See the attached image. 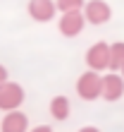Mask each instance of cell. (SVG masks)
<instances>
[{
  "mask_svg": "<svg viewBox=\"0 0 124 132\" xmlns=\"http://www.w3.org/2000/svg\"><path fill=\"white\" fill-rule=\"evenodd\" d=\"M79 132H100V130H98V127H93V125H88V127H81Z\"/></svg>",
  "mask_w": 124,
  "mask_h": 132,
  "instance_id": "cell-14",
  "label": "cell"
},
{
  "mask_svg": "<svg viewBox=\"0 0 124 132\" xmlns=\"http://www.w3.org/2000/svg\"><path fill=\"white\" fill-rule=\"evenodd\" d=\"M122 77H124V67H122Z\"/></svg>",
  "mask_w": 124,
  "mask_h": 132,
  "instance_id": "cell-15",
  "label": "cell"
},
{
  "mask_svg": "<svg viewBox=\"0 0 124 132\" xmlns=\"http://www.w3.org/2000/svg\"><path fill=\"white\" fill-rule=\"evenodd\" d=\"M5 82H10V79H7V67H5V65H0V87H3Z\"/></svg>",
  "mask_w": 124,
  "mask_h": 132,
  "instance_id": "cell-12",
  "label": "cell"
},
{
  "mask_svg": "<svg viewBox=\"0 0 124 132\" xmlns=\"http://www.w3.org/2000/svg\"><path fill=\"white\" fill-rule=\"evenodd\" d=\"M124 67V41L110 43V72H122Z\"/></svg>",
  "mask_w": 124,
  "mask_h": 132,
  "instance_id": "cell-10",
  "label": "cell"
},
{
  "mask_svg": "<svg viewBox=\"0 0 124 132\" xmlns=\"http://www.w3.org/2000/svg\"><path fill=\"white\" fill-rule=\"evenodd\" d=\"M57 12L55 0H29V14L36 22H50Z\"/></svg>",
  "mask_w": 124,
  "mask_h": 132,
  "instance_id": "cell-7",
  "label": "cell"
},
{
  "mask_svg": "<svg viewBox=\"0 0 124 132\" xmlns=\"http://www.w3.org/2000/svg\"><path fill=\"white\" fill-rule=\"evenodd\" d=\"M86 65L88 70H96V72L110 70V43H105V41L93 43L86 51Z\"/></svg>",
  "mask_w": 124,
  "mask_h": 132,
  "instance_id": "cell-3",
  "label": "cell"
},
{
  "mask_svg": "<svg viewBox=\"0 0 124 132\" xmlns=\"http://www.w3.org/2000/svg\"><path fill=\"white\" fill-rule=\"evenodd\" d=\"M57 3V10L65 14V12H79V10H84V0H55Z\"/></svg>",
  "mask_w": 124,
  "mask_h": 132,
  "instance_id": "cell-11",
  "label": "cell"
},
{
  "mask_svg": "<svg viewBox=\"0 0 124 132\" xmlns=\"http://www.w3.org/2000/svg\"><path fill=\"white\" fill-rule=\"evenodd\" d=\"M84 24H86V17H84V12H65L60 17V34L67 36V38H74L84 31Z\"/></svg>",
  "mask_w": 124,
  "mask_h": 132,
  "instance_id": "cell-5",
  "label": "cell"
},
{
  "mask_svg": "<svg viewBox=\"0 0 124 132\" xmlns=\"http://www.w3.org/2000/svg\"><path fill=\"white\" fill-rule=\"evenodd\" d=\"M84 17H86L88 24H105L112 17V7L105 0H88L84 5Z\"/></svg>",
  "mask_w": 124,
  "mask_h": 132,
  "instance_id": "cell-4",
  "label": "cell"
},
{
  "mask_svg": "<svg viewBox=\"0 0 124 132\" xmlns=\"http://www.w3.org/2000/svg\"><path fill=\"white\" fill-rule=\"evenodd\" d=\"M24 103V89L17 82H5L0 87V111H17Z\"/></svg>",
  "mask_w": 124,
  "mask_h": 132,
  "instance_id": "cell-2",
  "label": "cell"
},
{
  "mask_svg": "<svg viewBox=\"0 0 124 132\" xmlns=\"http://www.w3.org/2000/svg\"><path fill=\"white\" fill-rule=\"evenodd\" d=\"M69 111H72V103H69L67 96H55L50 101V115L55 120H67L69 118Z\"/></svg>",
  "mask_w": 124,
  "mask_h": 132,
  "instance_id": "cell-9",
  "label": "cell"
},
{
  "mask_svg": "<svg viewBox=\"0 0 124 132\" xmlns=\"http://www.w3.org/2000/svg\"><path fill=\"white\" fill-rule=\"evenodd\" d=\"M29 132H53V127H50V125H38V127L29 130Z\"/></svg>",
  "mask_w": 124,
  "mask_h": 132,
  "instance_id": "cell-13",
  "label": "cell"
},
{
  "mask_svg": "<svg viewBox=\"0 0 124 132\" xmlns=\"http://www.w3.org/2000/svg\"><path fill=\"white\" fill-rule=\"evenodd\" d=\"M76 94L84 101H96L103 96V77H100L96 70H88L84 72L79 79H76Z\"/></svg>",
  "mask_w": 124,
  "mask_h": 132,
  "instance_id": "cell-1",
  "label": "cell"
},
{
  "mask_svg": "<svg viewBox=\"0 0 124 132\" xmlns=\"http://www.w3.org/2000/svg\"><path fill=\"white\" fill-rule=\"evenodd\" d=\"M26 130H29V118L22 111L5 113L3 122H0V132H26Z\"/></svg>",
  "mask_w": 124,
  "mask_h": 132,
  "instance_id": "cell-8",
  "label": "cell"
},
{
  "mask_svg": "<svg viewBox=\"0 0 124 132\" xmlns=\"http://www.w3.org/2000/svg\"><path fill=\"white\" fill-rule=\"evenodd\" d=\"M124 96V77L117 72H107L103 77V98L105 101H119Z\"/></svg>",
  "mask_w": 124,
  "mask_h": 132,
  "instance_id": "cell-6",
  "label": "cell"
}]
</instances>
